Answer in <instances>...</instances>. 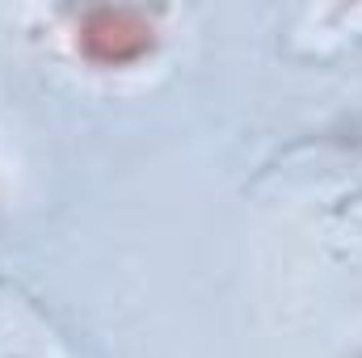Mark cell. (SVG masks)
Instances as JSON below:
<instances>
[{"mask_svg":"<svg viewBox=\"0 0 362 358\" xmlns=\"http://www.w3.org/2000/svg\"><path fill=\"white\" fill-rule=\"evenodd\" d=\"M72 42L85 64L101 72H122L156 55L160 21L148 8H81L72 13Z\"/></svg>","mask_w":362,"mask_h":358,"instance_id":"cell-1","label":"cell"}]
</instances>
